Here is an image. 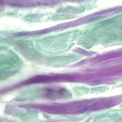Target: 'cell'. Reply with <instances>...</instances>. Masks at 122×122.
I'll use <instances>...</instances> for the list:
<instances>
[{
  "mask_svg": "<svg viewBox=\"0 0 122 122\" xmlns=\"http://www.w3.org/2000/svg\"><path fill=\"white\" fill-rule=\"evenodd\" d=\"M67 77L66 76L63 75H56V76H39L33 77L30 79L28 81V83H41V82H52L61 81L62 79H65Z\"/></svg>",
  "mask_w": 122,
  "mask_h": 122,
  "instance_id": "cell-1",
  "label": "cell"
}]
</instances>
